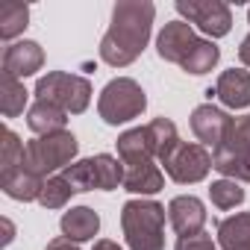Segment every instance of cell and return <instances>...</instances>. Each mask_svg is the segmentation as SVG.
<instances>
[{"instance_id": "obj_1", "label": "cell", "mask_w": 250, "mask_h": 250, "mask_svg": "<svg viewBox=\"0 0 250 250\" xmlns=\"http://www.w3.org/2000/svg\"><path fill=\"white\" fill-rule=\"evenodd\" d=\"M153 12V3H118L112 12V27L100 42V59L115 68L130 65L150 39Z\"/></svg>"}, {"instance_id": "obj_2", "label": "cell", "mask_w": 250, "mask_h": 250, "mask_svg": "<svg viewBox=\"0 0 250 250\" xmlns=\"http://www.w3.org/2000/svg\"><path fill=\"white\" fill-rule=\"evenodd\" d=\"M156 47H159V56L162 59L186 68L188 74H206V71H212L215 62H218V56H221L218 47L212 42L197 39L191 33V24H186V21L165 24V30L159 33Z\"/></svg>"}, {"instance_id": "obj_3", "label": "cell", "mask_w": 250, "mask_h": 250, "mask_svg": "<svg viewBox=\"0 0 250 250\" xmlns=\"http://www.w3.org/2000/svg\"><path fill=\"white\" fill-rule=\"evenodd\" d=\"M124 235L133 250H165V209L153 200H130L121 212Z\"/></svg>"}, {"instance_id": "obj_4", "label": "cell", "mask_w": 250, "mask_h": 250, "mask_svg": "<svg viewBox=\"0 0 250 250\" xmlns=\"http://www.w3.org/2000/svg\"><path fill=\"white\" fill-rule=\"evenodd\" d=\"M77 156V139L71 133H53L42 136L24 145V168L33 171L36 177H47L56 168H68V162Z\"/></svg>"}, {"instance_id": "obj_5", "label": "cell", "mask_w": 250, "mask_h": 250, "mask_svg": "<svg viewBox=\"0 0 250 250\" xmlns=\"http://www.w3.org/2000/svg\"><path fill=\"white\" fill-rule=\"evenodd\" d=\"M62 177L71 183L74 191H91V188H103L112 191L118 186H124V162L112 159L109 153L83 159L77 165H68L62 171Z\"/></svg>"}, {"instance_id": "obj_6", "label": "cell", "mask_w": 250, "mask_h": 250, "mask_svg": "<svg viewBox=\"0 0 250 250\" xmlns=\"http://www.w3.org/2000/svg\"><path fill=\"white\" fill-rule=\"evenodd\" d=\"M147 100H145V91L136 80H127V77H118L112 80L100 100H97V109H100V118L106 124H124V121H133L145 112Z\"/></svg>"}, {"instance_id": "obj_7", "label": "cell", "mask_w": 250, "mask_h": 250, "mask_svg": "<svg viewBox=\"0 0 250 250\" xmlns=\"http://www.w3.org/2000/svg\"><path fill=\"white\" fill-rule=\"evenodd\" d=\"M212 168L224 177L250 183V115L232 124L227 142L212 153Z\"/></svg>"}, {"instance_id": "obj_8", "label": "cell", "mask_w": 250, "mask_h": 250, "mask_svg": "<svg viewBox=\"0 0 250 250\" xmlns=\"http://www.w3.org/2000/svg\"><path fill=\"white\" fill-rule=\"evenodd\" d=\"M36 94H39V100L56 103L65 112H85V106L91 100V85L83 77H74L65 71H50L47 77L39 80Z\"/></svg>"}, {"instance_id": "obj_9", "label": "cell", "mask_w": 250, "mask_h": 250, "mask_svg": "<svg viewBox=\"0 0 250 250\" xmlns=\"http://www.w3.org/2000/svg\"><path fill=\"white\" fill-rule=\"evenodd\" d=\"M165 171L171 180L177 183H197L209 174L212 168V156L203 150V145H186V142H177L171 147V153L162 159Z\"/></svg>"}, {"instance_id": "obj_10", "label": "cell", "mask_w": 250, "mask_h": 250, "mask_svg": "<svg viewBox=\"0 0 250 250\" xmlns=\"http://www.w3.org/2000/svg\"><path fill=\"white\" fill-rule=\"evenodd\" d=\"M177 12L183 18H188L191 24H197L206 36H227L229 33V24H232V15H229V6L221 3V0H180L177 3Z\"/></svg>"}, {"instance_id": "obj_11", "label": "cell", "mask_w": 250, "mask_h": 250, "mask_svg": "<svg viewBox=\"0 0 250 250\" xmlns=\"http://www.w3.org/2000/svg\"><path fill=\"white\" fill-rule=\"evenodd\" d=\"M232 124H235V118H229L227 112L215 109L212 103L197 106L194 115H191V130H194V136H197L203 145H212V150H218V147L227 142Z\"/></svg>"}, {"instance_id": "obj_12", "label": "cell", "mask_w": 250, "mask_h": 250, "mask_svg": "<svg viewBox=\"0 0 250 250\" xmlns=\"http://www.w3.org/2000/svg\"><path fill=\"white\" fill-rule=\"evenodd\" d=\"M168 221L171 227L183 235H194V232H203V224H206V209L197 197H174L171 206H168Z\"/></svg>"}, {"instance_id": "obj_13", "label": "cell", "mask_w": 250, "mask_h": 250, "mask_svg": "<svg viewBox=\"0 0 250 250\" xmlns=\"http://www.w3.org/2000/svg\"><path fill=\"white\" fill-rule=\"evenodd\" d=\"M42 62H44V53L36 42H18V44L6 47V53H3V74H9L15 80L30 77L42 68Z\"/></svg>"}, {"instance_id": "obj_14", "label": "cell", "mask_w": 250, "mask_h": 250, "mask_svg": "<svg viewBox=\"0 0 250 250\" xmlns=\"http://www.w3.org/2000/svg\"><path fill=\"white\" fill-rule=\"evenodd\" d=\"M118 153L124 165H142V162H153L156 156V145L150 136V127H139L130 130L118 139Z\"/></svg>"}, {"instance_id": "obj_15", "label": "cell", "mask_w": 250, "mask_h": 250, "mask_svg": "<svg viewBox=\"0 0 250 250\" xmlns=\"http://www.w3.org/2000/svg\"><path fill=\"white\" fill-rule=\"evenodd\" d=\"M215 94L221 97V103L224 106H229V109H244V106H250V74L247 71H224L221 74V80H218V85H215Z\"/></svg>"}, {"instance_id": "obj_16", "label": "cell", "mask_w": 250, "mask_h": 250, "mask_svg": "<svg viewBox=\"0 0 250 250\" xmlns=\"http://www.w3.org/2000/svg\"><path fill=\"white\" fill-rule=\"evenodd\" d=\"M65 109H59L56 103H47V100H36L30 106V115H27V124L30 130L39 133V136H53V133H65Z\"/></svg>"}, {"instance_id": "obj_17", "label": "cell", "mask_w": 250, "mask_h": 250, "mask_svg": "<svg viewBox=\"0 0 250 250\" xmlns=\"http://www.w3.org/2000/svg\"><path fill=\"white\" fill-rule=\"evenodd\" d=\"M0 186H3V191L15 200H39L42 188H44V180L36 177L33 171H27L24 165H18L15 171H6L3 177H0Z\"/></svg>"}, {"instance_id": "obj_18", "label": "cell", "mask_w": 250, "mask_h": 250, "mask_svg": "<svg viewBox=\"0 0 250 250\" xmlns=\"http://www.w3.org/2000/svg\"><path fill=\"white\" fill-rule=\"evenodd\" d=\"M124 188L136 191V194H153L162 188V171L153 162L124 165Z\"/></svg>"}, {"instance_id": "obj_19", "label": "cell", "mask_w": 250, "mask_h": 250, "mask_svg": "<svg viewBox=\"0 0 250 250\" xmlns=\"http://www.w3.org/2000/svg\"><path fill=\"white\" fill-rule=\"evenodd\" d=\"M218 241L224 250H250V212L224 218L218 224Z\"/></svg>"}, {"instance_id": "obj_20", "label": "cell", "mask_w": 250, "mask_h": 250, "mask_svg": "<svg viewBox=\"0 0 250 250\" xmlns=\"http://www.w3.org/2000/svg\"><path fill=\"white\" fill-rule=\"evenodd\" d=\"M97 227H100L97 212H91V209H85V206L71 209V212H65V215H62V232H65V238H74V241L94 238Z\"/></svg>"}, {"instance_id": "obj_21", "label": "cell", "mask_w": 250, "mask_h": 250, "mask_svg": "<svg viewBox=\"0 0 250 250\" xmlns=\"http://www.w3.org/2000/svg\"><path fill=\"white\" fill-rule=\"evenodd\" d=\"M24 103H27L24 83H18L15 77L3 74V83H0V106H3V115H6V118L21 115V112H24Z\"/></svg>"}, {"instance_id": "obj_22", "label": "cell", "mask_w": 250, "mask_h": 250, "mask_svg": "<svg viewBox=\"0 0 250 250\" xmlns=\"http://www.w3.org/2000/svg\"><path fill=\"white\" fill-rule=\"evenodd\" d=\"M30 9L24 3H3L0 6V39H15L27 27Z\"/></svg>"}, {"instance_id": "obj_23", "label": "cell", "mask_w": 250, "mask_h": 250, "mask_svg": "<svg viewBox=\"0 0 250 250\" xmlns=\"http://www.w3.org/2000/svg\"><path fill=\"white\" fill-rule=\"evenodd\" d=\"M71 194H74L71 183L59 174V177H50V180L44 183V188H42V194H39V203L47 206V209H59V206H65V200H68Z\"/></svg>"}, {"instance_id": "obj_24", "label": "cell", "mask_w": 250, "mask_h": 250, "mask_svg": "<svg viewBox=\"0 0 250 250\" xmlns=\"http://www.w3.org/2000/svg\"><path fill=\"white\" fill-rule=\"evenodd\" d=\"M209 194H212V203L218 209H232V206H238L244 200V188L235 180H218V183H212Z\"/></svg>"}, {"instance_id": "obj_25", "label": "cell", "mask_w": 250, "mask_h": 250, "mask_svg": "<svg viewBox=\"0 0 250 250\" xmlns=\"http://www.w3.org/2000/svg\"><path fill=\"white\" fill-rule=\"evenodd\" d=\"M21 162H24V145L18 142L12 130H3V174L15 171Z\"/></svg>"}, {"instance_id": "obj_26", "label": "cell", "mask_w": 250, "mask_h": 250, "mask_svg": "<svg viewBox=\"0 0 250 250\" xmlns=\"http://www.w3.org/2000/svg\"><path fill=\"white\" fill-rule=\"evenodd\" d=\"M177 250H215V244H212V235L194 232V235H183L177 241Z\"/></svg>"}, {"instance_id": "obj_27", "label": "cell", "mask_w": 250, "mask_h": 250, "mask_svg": "<svg viewBox=\"0 0 250 250\" xmlns=\"http://www.w3.org/2000/svg\"><path fill=\"white\" fill-rule=\"evenodd\" d=\"M47 250H77V244H71V238H53Z\"/></svg>"}, {"instance_id": "obj_28", "label": "cell", "mask_w": 250, "mask_h": 250, "mask_svg": "<svg viewBox=\"0 0 250 250\" xmlns=\"http://www.w3.org/2000/svg\"><path fill=\"white\" fill-rule=\"evenodd\" d=\"M238 59H241V62H244V65L250 68V36H247V39L241 42V47H238Z\"/></svg>"}, {"instance_id": "obj_29", "label": "cell", "mask_w": 250, "mask_h": 250, "mask_svg": "<svg viewBox=\"0 0 250 250\" xmlns=\"http://www.w3.org/2000/svg\"><path fill=\"white\" fill-rule=\"evenodd\" d=\"M94 250H121V247H118L115 241H97V244H94Z\"/></svg>"}, {"instance_id": "obj_30", "label": "cell", "mask_w": 250, "mask_h": 250, "mask_svg": "<svg viewBox=\"0 0 250 250\" xmlns=\"http://www.w3.org/2000/svg\"><path fill=\"white\" fill-rule=\"evenodd\" d=\"M247 15H250V12H247Z\"/></svg>"}]
</instances>
